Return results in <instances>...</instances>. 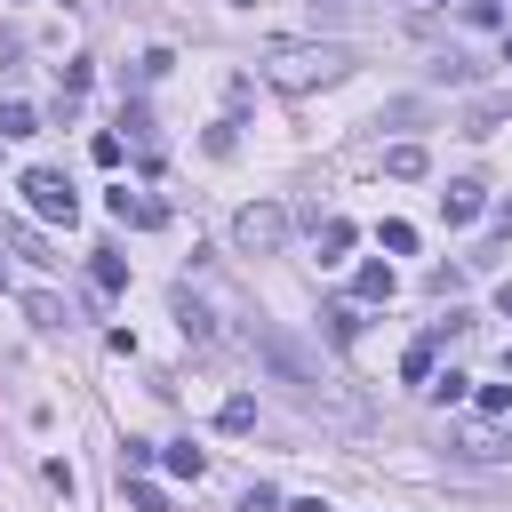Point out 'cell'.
<instances>
[{
  "mask_svg": "<svg viewBox=\"0 0 512 512\" xmlns=\"http://www.w3.org/2000/svg\"><path fill=\"white\" fill-rule=\"evenodd\" d=\"M248 344H256V360H264V368H272L304 408H320V416H336V424H360V400H344V392H336V376H328L296 336H280L272 320H256V328H248Z\"/></svg>",
  "mask_w": 512,
  "mask_h": 512,
  "instance_id": "6da1fadb",
  "label": "cell"
},
{
  "mask_svg": "<svg viewBox=\"0 0 512 512\" xmlns=\"http://www.w3.org/2000/svg\"><path fill=\"white\" fill-rule=\"evenodd\" d=\"M256 72H264L280 96H304V88L344 80V72H352V48H336V40H272V48L256 56Z\"/></svg>",
  "mask_w": 512,
  "mask_h": 512,
  "instance_id": "7a4b0ae2",
  "label": "cell"
},
{
  "mask_svg": "<svg viewBox=\"0 0 512 512\" xmlns=\"http://www.w3.org/2000/svg\"><path fill=\"white\" fill-rule=\"evenodd\" d=\"M232 248H240V256H280V248H288V208H280V200H248V208L232 216Z\"/></svg>",
  "mask_w": 512,
  "mask_h": 512,
  "instance_id": "3957f363",
  "label": "cell"
},
{
  "mask_svg": "<svg viewBox=\"0 0 512 512\" xmlns=\"http://www.w3.org/2000/svg\"><path fill=\"white\" fill-rule=\"evenodd\" d=\"M24 208L48 216V224H72V216H80V192H72L56 168H24Z\"/></svg>",
  "mask_w": 512,
  "mask_h": 512,
  "instance_id": "277c9868",
  "label": "cell"
},
{
  "mask_svg": "<svg viewBox=\"0 0 512 512\" xmlns=\"http://www.w3.org/2000/svg\"><path fill=\"white\" fill-rule=\"evenodd\" d=\"M104 208H112L120 224H136V232H152V224H168V208H160L152 192H128V184H112V192H104Z\"/></svg>",
  "mask_w": 512,
  "mask_h": 512,
  "instance_id": "5b68a950",
  "label": "cell"
},
{
  "mask_svg": "<svg viewBox=\"0 0 512 512\" xmlns=\"http://www.w3.org/2000/svg\"><path fill=\"white\" fill-rule=\"evenodd\" d=\"M176 328H184V344H200V352L216 344V320H208V304H200L192 288H176Z\"/></svg>",
  "mask_w": 512,
  "mask_h": 512,
  "instance_id": "8992f818",
  "label": "cell"
},
{
  "mask_svg": "<svg viewBox=\"0 0 512 512\" xmlns=\"http://www.w3.org/2000/svg\"><path fill=\"white\" fill-rule=\"evenodd\" d=\"M480 208H488V192H480V184H472V176H456V184H448V192H440V216H448V224H472V216H480Z\"/></svg>",
  "mask_w": 512,
  "mask_h": 512,
  "instance_id": "52a82bcc",
  "label": "cell"
},
{
  "mask_svg": "<svg viewBox=\"0 0 512 512\" xmlns=\"http://www.w3.org/2000/svg\"><path fill=\"white\" fill-rule=\"evenodd\" d=\"M0 248H16L24 264H56V256H48V240H40L24 216H0Z\"/></svg>",
  "mask_w": 512,
  "mask_h": 512,
  "instance_id": "ba28073f",
  "label": "cell"
},
{
  "mask_svg": "<svg viewBox=\"0 0 512 512\" xmlns=\"http://www.w3.org/2000/svg\"><path fill=\"white\" fill-rule=\"evenodd\" d=\"M448 448H456V456H464V464H496V456H504V448H496V432H488V424H464V432H456V440H448Z\"/></svg>",
  "mask_w": 512,
  "mask_h": 512,
  "instance_id": "9c48e42d",
  "label": "cell"
},
{
  "mask_svg": "<svg viewBox=\"0 0 512 512\" xmlns=\"http://www.w3.org/2000/svg\"><path fill=\"white\" fill-rule=\"evenodd\" d=\"M352 288H360V304H392L400 272H392V264H360V280H352Z\"/></svg>",
  "mask_w": 512,
  "mask_h": 512,
  "instance_id": "30bf717a",
  "label": "cell"
},
{
  "mask_svg": "<svg viewBox=\"0 0 512 512\" xmlns=\"http://www.w3.org/2000/svg\"><path fill=\"white\" fill-rule=\"evenodd\" d=\"M496 120H512V88H504V96H480V104L464 112V136H488Z\"/></svg>",
  "mask_w": 512,
  "mask_h": 512,
  "instance_id": "8fae6325",
  "label": "cell"
},
{
  "mask_svg": "<svg viewBox=\"0 0 512 512\" xmlns=\"http://www.w3.org/2000/svg\"><path fill=\"white\" fill-rule=\"evenodd\" d=\"M88 280H96V296H120V288H128V264H120L112 248H96V264H88Z\"/></svg>",
  "mask_w": 512,
  "mask_h": 512,
  "instance_id": "7c38bea8",
  "label": "cell"
},
{
  "mask_svg": "<svg viewBox=\"0 0 512 512\" xmlns=\"http://www.w3.org/2000/svg\"><path fill=\"white\" fill-rule=\"evenodd\" d=\"M320 328H328V344H352L360 336V304H320Z\"/></svg>",
  "mask_w": 512,
  "mask_h": 512,
  "instance_id": "4fadbf2b",
  "label": "cell"
},
{
  "mask_svg": "<svg viewBox=\"0 0 512 512\" xmlns=\"http://www.w3.org/2000/svg\"><path fill=\"white\" fill-rule=\"evenodd\" d=\"M424 168H432L424 144H392V152H384V176H424Z\"/></svg>",
  "mask_w": 512,
  "mask_h": 512,
  "instance_id": "5bb4252c",
  "label": "cell"
},
{
  "mask_svg": "<svg viewBox=\"0 0 512 512\" xmlns=\"http://www.w3.org/2000/svg\"><path fill=\"white\" fill-rule=\"evenodd\" d=\"M216 424H224V432H256V400H248V392H232V400L216 408Z\"/></svg>",
  "mask_w": 512,
  "mask_h": 512,
  "instance_id": "9a60e30c",
  "label": "cell"
},
{
  "mask_svg": "<svg viewBox=\"0 0 512 512\" xmlns=\"http://www.w3.org/2000/svg\"><path fill=\"white\" fill-rule=\"evenodd\" d=\"M160 464H168V472H176V480H200V472H208V456H200V448H192V440H176V448H168V456H160Z\"/></svg>",
  "mask_w": 512,
  "mask_h": 512,
  "instance_id": "2e32d148",
  "label": "cell"
},
{
  "mask_svg": "<svg viewBox=\"0 0 512 512\" xmlns=\"http://www.w3.org/2000/svg\"><path fill=\"white\" fill-rule=\"evenodd\" d=\"M344 248H352V224H344V216L320 224V264H344Z\"/></svg>",
  "mask_w": 512,
  "mask_h": 512,
  "instance_id": "e0dca14e",
  "label": "cell"
},
{
  "mask_svg": "<svg viewBox=\"0 0 512 512\" xmlns=\"http://www.w3.org/2000/svg\"><path fill=\"white\" fill-rule=\"evenodd\" d=\"M24 312H32V328H64V304H56L48 288H32V296H24Z\"/></svg>",
  "mask_w": 512,
  "mask_h": 512,
  "instance_id": "ac0fdd59",
  "label": "cell"
},
{
  "mask_svg": "<svg viewBox=\"0 0 512 512\" xmlns=\"http://www.w3.org/2000/svg\"><path fill=\"white\" fill-rule=\"evenodd\" d=\"M32 128H40L32 104H0V136H32Z\"/></svg>",
  "mask_w": 512,
  "mask_h": 512,
  "instance_id": "d6986e66",
  "label": "cell"
},
{
  "mask_svg": "<svg viewBox=\"0 0 512 512\" xmlns=\"http://www.w3.org/2000/svg\"><path fill=\"white\" fill-rule=\"evenodd\" d=\"M400 376H408V384H432V336H424V344H408V360H400Z\"/></svg>",
  "mask_w": 512,
  "mask_h": 512,
  "instance_id": "ffe728a7",
  "label": "cell"
},
{
  "mask_svg": "<svg viewBox=\"0 0 512 512\" xmlns=\"http://www.w3.org/2000/svg\"><path fill=\"white\" fill-rule=\"evenodd\" d=\"M464 384H472V376H456V368H440V376H432V384H424V392H432V400H440V408H448V400H464Z\"/></svg>",
  "mask_w": 512,
  "mask_h": 512,
  "instance_id": "44dd1931",
  "label": "cell"
},
{
  "mask_svg": "<svg viewBox=\"0 0 512 512\" xmlns=\"http://www.w3.org/2000/svg\"><path fill=\"white\" fill-rule=\"evenodd\" d=\"M88 152H96V168H120V152H128V144H120V136H112V128H104V136H96V144H88Z\"/></svg>",
  "mask_w": 512,
  "mask_h": 512,
  "instance_id": "7402d4cb",
  "label": "cell"
},
{
  "mask_svg": "<svg viewBox=\"0 0 512 512\" xmlns=\"http://www.w3.org/2000/svg\"><path fill=\"white\" fill-rule=\"evenodd\" d=\"M384 248H392V256H408V248H416V224H400V216H392V224H384Z\"/></svg>",
  "mask_w": 512,
  "mask_h": 512,
  "instance_id": "603a6c76",
  "label": "cell"
},
{
  "mask_svg": "<svg viewBox=\"0 0 512 512\" xmlns=\"http://www.w3.org/2000/svg\"><path fill=\"white\" fill-rule=\"evenodd\" d=\"M128 496H136V512H168V496H160V488H152V480H136V488H128Z\"/></svg>",
  "mask_w": 512,
  "mask_h": 512,
  "instance_id": "cb8c5ba5",
  "label": "cell"
},
{
  "mask_svg": "<svg viewBox=\"0 0 512 512\" xmlns=\"http://www.w3.org/2000/svg\"><path fill=\"white\" fill-rule=\"evenodd\" d=\"M240 512H280V496H272V488H248V496H240Z\"/></svg>",
  "mask_w": 512,
  "mask_h": 512,
  "instance_id": "d4e9b609",
  "label": "cell"
},
{
  "mask_svg": "<svg viewBox=\"0 0 512 512\" xmlns=\"http://www.w3.org/2000/svg\"><path fill=\"white\" fill-rule=\"evenodd\" d=\"M280 512H328V504H320V496H296V504H280Z\"/></svg>",
  "mask_w": 512,
  "mask_h": 512,
  "instance_id": "484cf974",
  "label": "cell"
},
{
  "mask_svg": "<svg viewBox=\"0 0 512 512\" xmlns=\"http://www.w3.org/2000/svg\"><path fill=\"white\" fill-rule=\"evenodd\" d=\"M496 304H504V320H512V280H504V288H496Z\"/></svg>",
  "mask_w": 512,
  "mask_h": 512,
  "instance_id": "4316f807",
  "label": "cell"
},
{
  "mask_svg": "<svg viewBox=\"0 0 512 512\" xmlns=\"http://www.w3.org/2000/svg\"><path fill=\"white\" fill-rule=\"evenodd\" d=\"M328 8H360V0H328Z\"/></svg>",
  "mask_w": 512,
  "mask_h": 512,
  "instance_id": "83f0119b",
  "label": "cell"
},
{
  "mask_svg": "<svg viewBox=\"0 0 512 512\" xmlns=\"http://www.w3.org/2000/svg\"><path fill=\"white\" fill-rule=\"evenodd\" d=\"M232 8H256V0H232Z\"/></svg>",
  "mask_w": 512,
  "mask_h": 512,
  "instance_id": "f1b7e54d",
  "label": "cell"
}]
</instances>
